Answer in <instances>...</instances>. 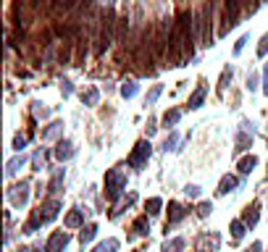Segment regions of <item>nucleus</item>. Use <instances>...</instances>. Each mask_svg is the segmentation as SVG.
<instances>
[{
  "label": "nucleus",
  "instance_id": "obj_17",
  "mask_svg": "<svg viewBox=\"0 0 268 252\" xmlns=\"http://www.w3.org/2000/svg\"><path fill=\"white\" fill-rule=\"evenodd\" d=\"M202 100H205V87H197L192 95H189V108H192V111H197V108L202 105Z\"/></svg>",
  "mask_w": 268,
  "mask_h": 252
},
{
  "label": "nucleus",
  "instance_id": "obj_33",
  "mask_svg": "<svg viewBox=\"0 0 268 252\" xmlns=\"http://www.w3.org/2000/svg\"><path fill=\"white\" fill-rule=\"evenodd\" d=\"M161 92H163V84H155V87L147 92V102H155V100L161 98Z\"/></svg>",
  "mask_w": 268,
  "mask_h": 252
},
{
  "label": "nucleus",
  "instance_id": "obj_18",
  "mask_svg": "<svg viewBox=\"0 0 268 252\" xmlns=\"http://www.w3.org/2000/svg\"><path fill=\"white\" fill-rule=\"evenodd\" d=\"M134 234L137 236H147L150 234V223H147V216H140L134 221Z\"/></svg>",
  "mask_w": 268,
  "mask_h": 252
},
{
  "label": "nucleus",
  "instance_id": "obj_5",
  "mask_svg": "<svg viewBox=\"0 0 268 252\" xmlns=\"http://www.w3.org/2000/svg\"><path fill=\"white\" fill-rule=\"evenodd\" d=\"M8 200H11V205L14 208H24L27 205V200H29V184H14L8 189Z\"/></svg>",
  "mask_w": 268,
  "mask_h": 252
},
{
  "label": "nucleus",
  "instance_id": "obj_23",
  "mask_svg": "<svg viewBox=\"0 0 268 252\" xmlns=\"http://www.w3.org/2000/svg\"><path fill=\"white\" fill-rule=\"evenodd\" d=\"M179 118H181V111H166V116H163V126L171 129V126L179 124Z\"/></svg>",
  "mask_w": 268,
  "mask_h": 252
},
{
  "label": "nucleus",
  "instance_id": "obj_8",
  "mask_svg": "<svg viewBox=\"0 0 268 252\" xmlns=\"http://www.w3.org/2000/svg\"><path fill=\"white\" fill-rule=\"evenodd\" d=\"M184 216H187L184 205H179V202H168V226L184 221Z\"/></svg>",
  "mask_w": 268,
  "mask_h": 252
},
{
  "label": "nucleus",
  "instance_id": "obj_10",
  "mask_svg": "<svg viewBox=\"0 0 268 252\" xmlns=\"http://www.w3.org/2000/svg\"><path fill=\"white\" fill-rule=\"evenodd\" d=\"M74 145H71L69 139H61L58 142V147H55V158L58 160H69V158H74Z\"/></svg>",
  "mask_w": 268,
  "mask_h": 252
},
{
  "label": "nucleus",
  "instance_id": "obj_2",
  "mask_svg": "<svg viewBox=\"0 0 268 252\" xmlns=\"http://www.w3.org/2000/svg\"><path fill=\"white\" fill-rule=\"evenodd\" d=\"M192 14L189 11H181L179 18H176V29L181 34V45H184V58H192L195 55V45H192Z\"/></svg>",
  "mask_w": 268,
  "mask_h": 252
},
{
  "label": "nucleus",
  "instance_id": "obj_31",
  "mask_svg": "<svg viewBox=\"0 0 268 252\" xmlns=\"http://www.w3.org/2000/svg\"><path fill=\"white\" fill-rule=\"evenodd\" d=\"M211 213H213V205H211V202H200V205H197V216H200V218H208Z\"/></svg>",
  "mask_w": 268,
  "mask_h": 252
},
{
  "label": "nucleus",
  "instance_id": "obj_9",
  "mask_svg": "<svg viewBox=\"0 0 268 252\" xmlns=\"http://www.w3.org/2000/svg\"><path fill=\"white\" fill-rule=\"evenodd\" d=\"M242 132L237 134V152H245L247 147H250V142H252V134H247L250 132V124H247V121H242Z\"/></svg>",
  "mask_w": 268,
  "mask_h": 252
},
{
  "label": "nucleus",
  "instance_id": "obj_29",
  "mask_svg": "<svg viewBox=\"0 0 268 252\" xmlns=\"http://www.w3.org/2000/svg\"><path fill=\"white\" fill-rule=\"evenodd\" d=\"M176 145H179V134L171 132V134L166 137V142H163V150H166V152H168V150H179Z\"/></svg>",
  "mask_w": 268,
  "mask_h": 252
},
{
  "label": "nucleus",
  "instance_id": "obj_36",
  "mask_svg": "<svg viewBox=\"0 0 268 252\" xmlns=\"http://www.w3.org/2000/svg\"><path fill=\"white\" fill-rule=\"evenodd\" d=\"M184 195L187 197H200V186L197 184H187L184 186Z\"/></svg>",
  "mask_w": 268,
  "mask_h": 252
},
{
  "label": "nucleus",
  "instance_id": "obj_41",
  "mask_svg": "<svg viewBox=\"0 0 268 252\" xmlns=\"http://www.w3.org/2000/svg\"><path fill=\"white\" fill-rule=\"evenodd\" d=\"M263 76H266V92H268V63H266V71H263Z\"/></svg>",
  "mask_w": 268,
  "mask_h": 252
},
{
  "label": "nucleus",
  "instance_id": "obj_21",
  "mask_svg": "<svg viewBox=\"0 0 268 252\" xmlns=\"http://www.w3.org/2000/svg\"><path fill=\"white\" fill-rule=\"evenodd\" d=\"M126 32H129V18L124 16V18H119V21H116V40H119V42H124Z\"/></svg>",
  "mask_w": 268,
  "mask_h": 252
},
{
  "label": "nucleus",
  "instance_id": "obj_22",
  "mask_svg": "<svg viewBox=\"0 0 268 252\" xmlns=\"http://www.w3.org/2000/svg\"><path fill=\"white\" fill-rule=\"evenodd\" d=\"M184 239H181V236H176V239H171V242H166V244H163V252H181V250H184Z\"/></svg>",
  "mask_w": 268,
  "mask_h": 252
},
{
  "label": "nucleus",
  "instance_id": "obj_11",
  "mask_svg": "<svg viewBox=\"0 0 268 252\" xmlns=\"http://www.w3.org/2000/svg\"><path fill=\"white\" fill-rule=\"evenodd\" d=\"M237 186H239V179L232 176V173H226V176L218 182V195H229V192H234Z\"/></svg>",
  "mask_w": 268,
  "mask_h": 252
},
{
  "label": "nucleus",
  "instance_id": "obj_13",
  "mask_svg": "<svg viewBox=\"0 0 268 252\" xmlns=\"http://www.w3.org/2000/svg\"><path fill=\"white\" fill-rule=\"evenodd\" d=\"M242 221L247 223V229H252V226L260 221V205H258V202H255V205H250V208L245 210V218H242Z\"/></svg>",
  "mask_w": 268,
  "mask_h": 252
},
{
  "label": "nucleus",
  "instance_id": "obj_37",
  "mask_svg": "<svg viewBox=\"0 0 268 252\" xmlns=\"http://www.w3.org/2000/svg\"><path fill=\"white\" fill-rule=\"evenodd\" d=\"M229 74H232V68H224V74H221V84H218V92H224V89H226V82H229Z\"/></svg>",
  "mask_w": 268,
  "mask_h": 252
},
{
  "label": "nucleus",
  "instance_id": "obj_1",
  "mask_svg": "<svg viewBox=\"0 0 268 252\" xmlns=\"http://www.w3.org/2000/svg\"><path fill=\"white\" fill-rule=\"evenodd\" d=\"M113 27H116V16H113V11H103L100 14V34H97V48H95V53L100 55L103 50L110 45V40L116 37V32H113Z\"/></svg>",
  "mask_w": 268,
  "mask_h": 252
},
{
  "label": "nucleus",
  "instance_id": "obj_43",
  "mask_svg": "<svg viewBox=\"0 0 268 252\" xmlns=\"http://www.w3.org/2000/svg\"><path fill=\"white\" fill-rule=\"evenodd\" d=\"M92 252H97V250H92Z\"/></svg>",
  "mask_w": 268,
  "mask_h": 252
},
{
  "label": "nucleus",
  "instance_id": "obj_24",
  "mask_svg": "<svg viewBox=\"0 0 268 252\" xmlns=\"http://www.w3.org/2000/svg\"><path fill=\"white\" fill-rule=\"evenodd\" d=\"M245 229H247L245 221H232V226H229V231H232V236L237 239V242H239L242 236H245Z\"/></svg>",
  "mask_w": 268,
  "mask_h": 252
},
{
  "label": "nucleus",
  "instance_id": "obj_38",
  "mask_svg": "<svg viewBox=\"0 0 268 252\" xmlns=\"http://www.w3.org/2000/svg\"><path fill=\"white\" fill-rule=\"evenodd\" d=\"M245 42H247V37H239V42L234 45V55H239V53H242V48H245Z\"/></svg>",
  "mask_w": 268,
  "mask_h": 252
},
{
  "label": "nucleus",
  "instance_id": "obj_40",
  "mask_svg": "<svg viewBox=\"0 0 268 252\" xmlns=\"http://www.w3.org/2000/svg\"><path fill=\"white\" fill-rule=\"evenodd\" d=\"M260 250H263V244H260V242H252V247L247 250V252H260Z\"/></svg>",
  "mask_w": 268,
  "mask_h": 252
},
{
  "label": "nucleus",
  "instance_id": "obj_30",
  "mask_svg": "<svg viewBox=\"0 0 268 252\" xmlns=\"http://www.w3.org/2000/svg\"><path fill=\"white\" fill-rule=\"evenodd\" d=\"M42 226V221H40V213H35V216L29 218V223H27V234H35L37 229Z\"/></svg>",
  "mask_w": 268,
  "mask_h": 252
},
{
  "label": "nucleus",
  "instance_id": "obj_19",
  "mask_svg": "<svg viewBox=\"0 0 268 252\" xmlns=\"http://www.w3.org/2000/svg\"><path fill=\"white\" fill-rule=\"evenodd\" d=\"M95 236H97V226H95V223H89V226H84V229H82L79 242H82V244H89Z\"/></svg>",
  "mask_w": 268,
  "mask_h": 252
},
{
  "label": "nucleus",
  "instance_id": "obj_32",
  "mask_svg": "<svg viewBox=\"0 0 268 252\" xmlns=\"http://www.w3.org/2000/svg\"><path fill=\"white\" fill-rule=\"evenodd\" d=\"M134 92H137V84H134V82H126V84L121 87V95H124V98H134Z\"/></svg>",
  "mask_w": 268,
  "mask_h": 252
},
{
  "label": "nucleus",
  "instance_id": "obj_34",
  "mask_svg": "<svg viewBox=\"0 0 268 252\" xmlns=\"http://www.w3.org/2000/svg\"><path fill=\"white\" fill-rule=\"evenodd\" d=\"M258 55L263 58V55H268V34H263L260 37V45H258Z\"/></svg>",
  "mask_w": 268,
  "mask_h": 252
},
{
  "label": "nucleus",
  "instance_id": "obj_15",
  "mask_svg": "<svg viewBox=\"0 0 268 252\" xmlns=\"http://www.w3.org/2000/svg\"><path fill=\"white\" fill-rule=\"evenodd\" d=\"M255 166H258V158H255V155H245V158H239V163H237L239 173H250Z\"/></svg>",
  "mask_w": 268,
  "mask_h": 252
},
{
  "label": "nucleus",
  "instance_id": "obj_20",
  "mask_svg": "<svg viewBox=\"0 0 268 252\" xmlns=\"http://www.w3.org/2000/svg\"><path fill=\"white\" fill-rule=\"evenodd\" d=\"M119 247H121V244H119V239H113V236H110V239H106V242H100V244H97V252H119Z\"/></svg>",
  "mask_w": 268,
  "mask_h": 252
},
{
  "label": "nucleus",
  "instance_id": "obj_4",
  "mask_svg": "<svg viewBox=\"0 0 268 252\" xmlns=\"http://www.w3.org/2000/svg\"><path fill=\"white\" fill-rule=\"evenodd\" d=\"M150 155H153V147H150V142H147V139L137 142V145H134V150H132V155H129V166L137 168V171H142V168L147 166Z\"/></svg>",
  "mask_w": 268,
  "mask_h": 252
},
{
  "label": "nucleus",
  "instance_id": "obj_14",
  "mask_svg": "<svg viewBox=\"0 0 268 252\" xmlns=\"http://www.w3.org/2000/svg\"><path fill=\"white\" fill-rule=\"evenodd\" d=\"M239 8H242V0H226V18L229 24H237V16H239Z\"/></svg>",
  "mask_w": 268,
  "mask_h": 252
},
{
  "label": "nucleus",
  "instance_id": "obj_28",
  "mask_svg": "<svg viewBox=\"0 0 268 252\" xmlns=\"http://www.w3.org/2000/svg\"><path fill=\"white\" fill-rule=\"evenodd\" d=\"M61 184H63V171H58L53 179H50V184H48V192L50 195H55L58 189H61Z\"/></svg>",
  "mask_w": 268,
  "mask_h": 252
},
{
  "label": "nucleus",
  "instance_id": "obj_26",
  "mask_svg": "<svg viewBox=\"0 0 268 252\" xmlns=\"http://www.w3.org/2000/svg\"><path fill=\"white\" fill-rule=\"evenodd\" d=\"M97 98H100V92H97L95 87H89L87 92L82 95V100H84V105H97Z\"/></svg>",
  "mask_w": 268,
  "mask_h": 252
},
{
  "label": "nucleus",
  "instance_id": "obj_3",
  "mask_svg": "<svg viewBox=\"0 0 268 252\" xmlns=\"http://www.w3.org/2000/svg\"><path fill=\"white\" fill-rule=\"evenodd\" d=\"M126 186V176L119 171V168H110V171L106 173V197L113 202V200H119L121 189Z\"/></svg>",
  "mask_w": 268,
  "mask_h": 252
},
{
  "label": "nucleus",
  "instance_id": "obj_27",
  "mask_svg": "<svg viewBox=\"0 0 268 252\" xmlns=\"http://www.w3.org/2000/svg\"><path fill=\"white\" fill-rule=\"evenodd\" d=\"M61 129H63V124H61V121H55V124H50L48 129H45V132H42V139H53V137H58V132H61Z\"/></svg>",
  "mask_w": 268,
  "mask_h": 252
},
{
  "label": "nucleus",
  "instance_id": "obj_39",
  "mask_svg": "<svg viewBox=\"0 0 268 252\" xmlns=\"http://www.w3.org/2000/svg\"><path fill=\"white\" fill-rule=\"evenodd\" d=\"M247 87H250V89L258 87V76H255V74H250V79H247Z\"/></svg>",
  "mask_w": 268,
  "mask_h": 252
},
{
  "label": "nucleus",
  "instance_id": "obj_16",
  "mask_svg": "<svg viewBox=\"0 0 268 252\" xmlns=\"http://www.w3.org/2000/svg\"><path fill=\"white\" fill-rule=\"evenodd\" d=\"M24 163H27V158H24V155H18V158L8 160V166H5V173H8V176H16V173L24 168Z\"/></svg>",
  "mask_w": 268,
  "mask_h": 252
},
{
  "label": "nucleus",
  "instance_id": "obj_7",
  "mask_svg": "<svg viewBox=\"0 0 268 252\" xmlns=\"http://www.w3.org/2000/svg\"><path fill=\"white\" fill-rule=\"evenodd\" d=\"M58 210H61V202H58V200H48V202L40 208V221H42V223L55 221V218H58Z\"/></svg>",
  "mask_w": 268,
  "mask_h": 252
},
{
  "label": "nucleus",
  "instance_id": "obj_35",
  "mask_svg": "<svg viewBox=\"0 0 268 252\" xmlns=\"http://www.w3.org/2000/svg\"><path fill=\"white\" fill-rule=\"evenodd\" d=\"M24 147H27V137H21V134H16V137H14V150H18V152H21Z\"/></svg>",
  "mask_w": 268,
  "mask_h": 252
},
{
  "label": "nucleus",
  "instance_id": "obj_25",
  "mask_svg": "<svg viewBox=\"0 0 268 252\" xmlns=\"http://www.w3.org/2000/svg\"><path fill=\"white\" fill-rule=\"evenodd\" d=\"M161 208H163V200L161 197H150L147 200V216H158Z\"/></svg>",
  "mask_w": 268,
  "mask_h": 252
},
{
  "label": "nucleus",
  "instance_id": "obj_42",
  "mask_svg": "<svg viewBox=\"0 0 268 252\" xmlns=\"http://www.w3.org/2000/svg\"><path fill=\"white\" fill-rule=\"evenodd\" d=\"M21 252H35V250H21Z\"/></svg>",
  "mask_w": 268,
  "mask_h": 252
},
{
  "label": "nucleus",
  "instance_id": "obj_12",
  "mask_svg": "<svg viewBox=\"0 0 268 252\" xmlns=\"http://www.w3.org/2000/svg\"><path fill=\"white\" fill-rule=\"evenodd\" d=\"M66 226L69 229H79V226H84V210L82 208H74L66 216Z\"/></svg>",
  "mask_w": 268,
  "mask_h": 252
},
{
  "label": "nucleus",
  "instance_id": "obj_6",
  "mask_svg": "<svg viewBox=\"0 0 268 252\" xmlns=\"http://www.w3.org/2000/svg\"><path fill=\"white\" fill-rule=\"evenodd\" d=\"M69 242H71V236L66 234V231H53L48 239V244H45V252H63L69 247Z\"/></svg>",
  "mask_w": 268,
  "mask_h": 252
}]
</instances>
